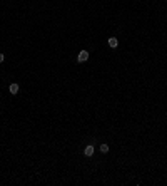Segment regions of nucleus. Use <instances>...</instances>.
<instances>
[{"label":"nucleus","mask_w":167,"mask_h":186,"mask_svg":"<svg viewBox=\"0 0 167 186\" xmlns=\"http://www.w3.org/2000/svg\"><path fill=\"white\" fill-rule=\"evenodd\" d=\"M109 45H110L112 49H115L117 45H119V40H117L115 37H110V39H109Z\"/></svg>","instance_id":"20e7f679"},{"label":"nucleus","mask_w":167,"mask_h":186,"mask_svg":"<svg viewBox=\"0 0 167 186\" xmlns=\"http://www.w3.org/2000/svg\"><path fill=\"white\" fill-rule=\"evenodd\" d=\"M87 59H89V52H87V50H80V52H79V56H77L79 62H85Z\"/></svg>","instance_id":"f257e3e1"},{"label":"nucleus","mask_w":167,"mask_h":186,"mask_svg":"<svg viewBox=\"0 0 167 186\" xmlns=\"http://www.w3.org/2000/svg\"><path fill=\"white\" fill-rule=\"evenodd\" d=\"M18 89H20V87H18V84H10V87H8L10 94H13V96H15L17 92H18Z\"/></svg>","instance_id":"7ed1b4c3"},{"label":"nucleus","mask_w":167,"mask_h":186,"mask_svg":"<svg viewBox=\"0 0 167 186\" xmlns=\"http://www.w3.org/2000/svg\"><path fill=\"white\" fill-rule=\"evenodd\" d=\"M3 60H5V56H3V54H0V64H2Z\"/></svg>","instance_id":"423d86ee"},{"label":"nucleus","mask_w":167,"mask_h":186,"mask_svg":"<svg viewBox=\"0 0 167 186\" xmlns=\"http://www.w3.org/2000/svg\"><path fill=\"white\" fill-rule=\"evenodd\" d=\"M100 151H102V152H109V144H100Z\"/></svg>","instance_id":"39448f33"},{"label":"nucleus","mask_w":167,"mask_h":186,"mask_svg":"<svg viewBox=\"0 0 167 186\" xmlns=\"http://www.w3.org/2000/svg\"><path fill=\"white\" fill-rule=\"evenodd\" d=\"M84 154H85L87 158H90V156L94 154V146H92V144H89V146H85V149H84Z\"/></svg>","instance_id":"f03ea898"}]
</instances>
